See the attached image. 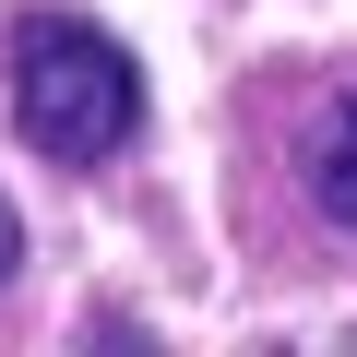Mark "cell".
<instances>
[{
	"instance_id": "2",
	"label": "cell",
	"mask_w": 357,
	"mask_h": 357,
	"mask_svg": "<svg viewBox=\"0 0 357 357\" xmlns=\"http://www.w3.org/2000/svg\"><path fill=\"white\" fill-rule=\"evenodd\" d=\"M310 203L333 215V227H357V96L321 119V143H310Z\"/></svg>"
},
{
	"instance_id": "3",
	"label": "cell",
	"mask_w": 357,
	"mask_h": 357,
	"mask_svg": "<svg viewBox=\"0 0 357 357\" xmlns=\"http://www.w3.org/2000/svg\"><path fill=\"white\" fill-rule=\"evenodd\" d=\"M13 262H24V215L0 203V286H13Z\"/></svg>"
},
{
	"instance_id": "1",
	"label": "cell",
	"mask_w": 357,
	"mask_h": 357,
	"mask_svg": "<svg viewBox=\"0 0 357 357\" xmlns=\"http://www.w3.org/2000/svg\"><path fill=\"white\" fill-rule=\"evenodd\" d=\"M13 119L48 167H96L143 131V60L107 36V24H24V60H13Z\"/></svg>"
}]
</instances>
